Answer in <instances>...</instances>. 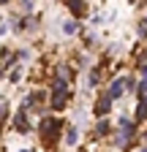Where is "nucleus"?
<instances>
[{"mask_svg": "<svg viewBox=\"0 0 147 152\" xmlns=\"http://www.w3.org/2000/svg\"><path fill=\"white\" fill-rule=\"evenodd\" d=\"M139 95H142V98H144V95H147V79H144V82L139 84Z\"/></svg>", "mask_w": 147, "mask_h": 152, "instance_id": "f8f14e48", "label": "nucleus"}, {"mask_svg": "<svg viewBox=\"0 0 147 152\" xmlns=\"http://www.w3.org/2000/svg\"><path fill=\"white\" fill-rule=\"evenodd\" d=\"M65 90H68V82L65 79H54L52 82V95H65Z\"/></svg>", "mask_w": 147, "mask_h": 152, "instance_id": "423d86ee", "label": "nucleus"}, {"mask_svg": "<svg viewBox=\"0 0 147 152\" xmlns=\"http://www.w3.org/2000/svg\"><path fill=\"white\" fill-rule=\"evenodd\" d=\"M8 3H11V0H0V6H8Z\"/></svg>", "mask_w": 147, "mask_h": 152, "instance_id": "dca6fc26", "label": "nucleus"}, {"mask_svg": "<svg viewBox=\"0 0 147 152\" xmlns=\"http://www.w3.org/2000/svg\"><path fill=\"white\" fill-rule=\"evenodd\" d=\"M76 141H79V130H76V125H68V128H65V144L74 147Z\"/></svg>", "mask_w": 147, "mask_h": 152, "instance_id": "39448f33", "label": "nucleus"}, {"mask_svg": "<svg viewBox=\"0 0 147 152\" xmlns=\"http://www.w3.org/2000/svg\"><path fill=\"white\" fill-rule=\"evenodd\" d=\"M8 79H11L14 84H16V82H19V79H22V68H16V71H11V76H8Z\"/></svg>", "mask_w": 147, "mask_h": 152, "instance_id": "9b49d317", "label": "nucleus"}, {"mask_svg": "<svg viewBox=\"0 0 147 152\" xmlns=\"http://www.w3.org/2000/svg\"><path fill=\"white\" fill-rule=\"evenodd\" d=\"M3 71H6V65H0V76H3Z\"/></svg>", "mask_w": 147, "mask_h": 152, "instance_id": "f3484780", "label": "nucleus"}, {"mask_svg": "<svg viewBox=\"0 0 147 152\" xmlns=\"http://www.w3.org/2000/svg\"><path fill=\"white\" fill-rule=\"evenodd\" d=\"M144 152H147V149H144Z\"/></svg>", "mask_w": 147, "mask_h": 152, "instance_id": "6ab92c4d", "label": "nucleus"}, {"mask_svg": "<svg viewBox=\"0 0 147 152\" xmlns=\"http://www.w3.org/2000/svg\"><path fill=\"white\" fill-rule=\"evenodd\" d=\"M14 128H16V133H30L27 109H25V106H19V109H16V114H14Z\"/></svg>", "mask_w": 147, "mask_h": 152, "instance_id": "f257e3e1", "label": "nucleus"}, {"mask_svg": "<svg viewBox=\"0 0 147 152\" xmlns=\"http://www.w3.org/2000/svg\"><path fill=\"white\" fill-rule=\"evenodd\" d=\"M147 117V95L142 98V103H139V109H136V120H144Z\"/></svg>", "mask_w": 147, "mask_h": 152, "instance_id": "6e6552de", "label": "nucleus"}, {"mask_svg": "<svg viewBox=\"0 0 147 152\" xmlns=\"http://www.w3.org/2000/svg\"><path fill=\"white\" fill-rule=\"evenodd\" d=\"M63 30H65V35H74V33L79 30V25H76V22H65V25H63Z\"/></svg>", "mask_w": 147, "mask_h": 152, "instance_id": "9d476101", "label": "nucleus"}, {"mask_svg": "<svg viewBox=\"0 0 147 152\" xmlns=\"http://www.w3.org/2000/svg\"><path fill=\"white\" fill-rule=\"evenodd\" d=\"M19 3H22V6H25V8H30V0H19Z\"/></svg>", "mask_w": 147, "mask_h": 152, "instance_id": "2eb2a0df", "label": "nucleus"}, {"mask_svg": "<svg viewBox=\"0 0 147 152\" xmlns=\"http://www.w3.org/2000/svg\"><path fill=\"white\" fill-rule=\"evenodd\" d=\"M120 125H123V133H120V139H117V144H125L128 139L134 136V122H128V120L123 117V120H120Z\"/></svg>", "mask_w": 147, "mask_h": 152, "instance_id": "20e7f679", "label": "nucleus"}, {"mask_svg": "<svg viewBox=\"0 0 147 152\" xmlns=\"http://www.w3.org/2000/svg\"><path fill=\"white\" fill-rule=\"evenodd\" d=\"M123 92H125V76H117V79L112 82V87H109V92H106V95H109L112 101H117Z\"/></svg>", "mask_w": 147, "mask_h": 152, "instance_id": "f03ea898", "label": "nucleus"}, {"mask_svg": "<svg viewBox=\"0 0 147 152\" xmlns=\"http://www.w3.org/2000/svg\"><path fill=\"white\" fill-rule=\"evenodd\" d=\"M96 133H98V136H109V133H112V125H109V120H98Z\"/></svg>", "mask_w": 147, "mask_h": 152, "instance_id": "0eeeda50", "label": "nucleus"}, {"mask_svg": "<svg viewBox=\"0 0 147 152\" xmlns=\"http://www.w3.org/2000/svg\"><path fill=\"white\" fill-rule=\"evenodd\" d=\"M142 76H144V79H147V63L142 65Z\"/></svg>", "mask_w": 147, "mask_h": 152, "instance_id": "4468645a", "label": "nucleus"}, {"mask_svg": "<svg viewBox=\"0 0 147 152\" xmlns=\"http://www.w3.org/2000/svg\"><path fill=\"white\" fill-rule=\"evenodd\" d=\"M65 6H68V8L74 11V14H76V16L82 14V3H79V0H65Z\"/></svg>", "mask_w": 147, "mask_h": 152, "instance_id": "1a4fd4ad", "label": "nucleus"}, {"mask_svg": "<svg viewBox=\"0 0 147 152\" xmlns=\"http://www.w3.org/2000/svg\"><path fill=\"white\" fill-rule=\"evenodd\" d=\"M90 84H93V87L98 84V71H93V73H90Z\"/></svg>", "mask_w": 147, "mask_h": 152, "instance_id": "ddd939ff", "label": "nucleus"}, {"mask_svg": "<svg viewBox=\"0 0 147 152\" xmlns=\"http://www.w3.org/2000/svg\"><path fill=\"white\" fill-rule=\"evenodd\" d=\"M144 22H147V19H144Z\"/></svg>", "mask_w": 147, "mask_h": 152, "instance_id": "a211bd4d", "label": "nucleus"}, {"mask_svg": "<svg viewBox=\"0 0 147 152\" xmlns=\"http://www.w3.org/2000/svg\"><path fill=\"white\" fill-rule=\"evenodd\" d=\"M109 111H112V98H109V95H101L98 103H96V114L104 117V114H109Z\"/></svg>", "mask_w": 147, "mask_h": 152, "instance_id": "7ed1b4c3", "label": "nucleus"}]
</instances>
